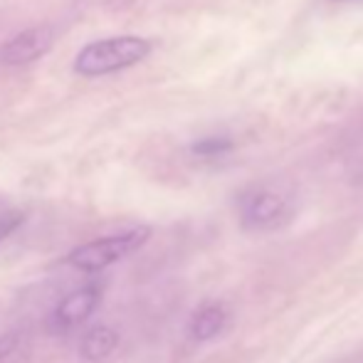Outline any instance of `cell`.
Instances as JSON below:
<instances>
[{
    "mask_svg": "<svg viewBox=\"0 0 363 363\" xmlns=\"http://www.w3.org/2000/svg\"><path fill=\"white\" fill-rule=\"evenodd\" d=\"M151 50V40L139 38V35H114V38L94 40L77 52L74 72L82 77L114 74L144 62Z\"/></svg>",
    "mask_w": 363,
    "mask_h": 363,
    "instance_id": "cell-1",
    "label": "cell"
},
{
    "mask_svg": "<svg viewBox=\"0 0 363 363\" xmlns=\"http://www.w3.org/2000/svg\"><path fill=\"white\" fill-rule=\"evenodd\" d=\"M148 238H151V228H146V225L124 230V233H116V235H106V238H96L91 242L74 247L65 257V262L69 267L79 269V272H101V269L111 267L119 259L129 257L136 250H141Z\"/></svg>",
    "mask_w": 363,
    "mask_h": 363,
    "instance_id": "cell-2",
    "label": "cell"
},
{
    "mask_svg": "<svg viewBox=\"0 0 363 363\" xmlns=\"http://www.w3.org/2000/svg\"><path fill=\"white\" fill-rule=\"evenodd\" d=\"M291 218V201L287 193L277 188H255L247 193L240 206V223L245 230L255 233H269L282 228Z\"/></svg>",
    "mask_w": 363,
    "mask_h": 363,
    "instance_id": "cell-3",
    "label": "cell"
},
{
    "mask_svg": "<svg viewBox=\"0 0 363 363\" xmlns=\"http://www.w3.org/2000/svg\"><path fill=\"white\" fill-rule=\"evenodd\" d=\"M55 45V28L52 25H35L23 33L13 35L8 43L0 48V65L5 67H20L35 60L45 57Z\"/></svg>",
    "mask_w": 363,
    "mask_h": 363,
    "instance_id": "cell-4",
    "label": "cell"
},
{
    "mask_svg": "<svg viewBox=\"0 0 363 363\" xmlns=\"http://www.w3.org/2000/svg\"><path fill=\"white\" fill-rule=\"evenodd\" d=\"M101 301V287L99 284H84V287L69 291L62 301L57 304L52 314V326L57 331H67L72 326H79L86 321Z\"/></svg>",
    "mask_w": 363,
    "mask_h": 363,
    "instance_id": "cell-5",
    "label": "cell"
},
{
    "mask_svg": "<svg viewBox=\"0 0 363 363\" xmlns=\"http://www.w3.org/2000/svg\"><path fill=\"white\" fill-rule=\"evenodd\" d=\"M230 311L223 301H206L193 311L191 321H188V336H191L196 344H206L213 341L228 329Z\"/></svg>",
    "mask_w": 363,
    "mask_h": 363,
    "instance_id": "cell-6",
    "label": "cell"
},
{
    "mask_svg": "<svg viewBox=\"0 0 363 363\" xmlns=\"http://www.w3.org/2000/svg\"><path fill=\"white\" fill-rule=\"evenodd\" d=\"M116 346H119V334H116L111 326H91V329H86V334L82 336L79 354L84 361L99 363V361L109 359Z\"/></svg>",
    "mask_w": 363,
    "mask_h": 363,
    "instance_id": "cell-7",
    "label": "cell"
},
{
    "mask_svg": "<svg viewBox=\"0 0 363 363\" xmlns=\"http://www.w3.org/2000/svg\"><path fill=\"white\" fill-rule=\"evenodd\" d=\"M230 146L233 144L228 139H203L193 146V153H198V156H218V153L228 151Z\"/></svg>",
    "mask_w": 363,
    "mask_h": 363,
    "instance_id": "cell-8",
    "label": "cell"
},
{
    "mask_svg": "<svg viewBox=\"0 0 363 363\" xmlns=\"http://www.w3.org/2000/svg\"><path fill=\"white\" fill-rule=\"evenodd\" d=\"M23 220H25L23 213H5V216H0V242L8 240L23 225Z\"/></svg>",
    "mask_w": 363,
    "mask_h": 363,
    "instance_id": "cell-9",
    "label": "cell"
}]
</instances>
